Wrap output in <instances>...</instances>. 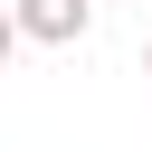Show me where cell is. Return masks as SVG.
I'll return each instance as SVG.
<instances>
[{
  "label": "cell",
  "mask_w": 152,
  "mask_h": 152,
  "mask_svg": "<svg viewBox=\"0 0 152 152\" xmlns=\"http://www.w3.org/2000/svg\"><path fill=\"white\" fill-rule=\"evenodd\" d=\"M19 19V48H76L95 28V0H10Z\"/></svg>",
  "instance_id": "obj_1"
},
{
  "label": "cell",
  "mask_w": 152,
  "mask_h": 152,
  "mask_svg": "<svg viewBox=\"0 0 152 152\" xmlns=\"http://www.w3.org/2000/svg\"><path fill=\"white\" fill-rule=\"evenodd\" d=\"M19 57V19H10V0H0V66Z\"/></svg>",
  "instance_id": "obj_2"
},
{
  "label": "cell",
  "mask_w": 152,
  "mask_h": 152,
  "mask_svg": "<svg viewBox=\"0 0 152 152\" xmlns=\"http://www.w3.org/2000/svg\"><path fill=\"white\" fill-rule=\"evenodd\" d=\"M142 76H152V48H142Z\"/></svg>",
  "instance_id": "obj_3"
}]
</instances>
